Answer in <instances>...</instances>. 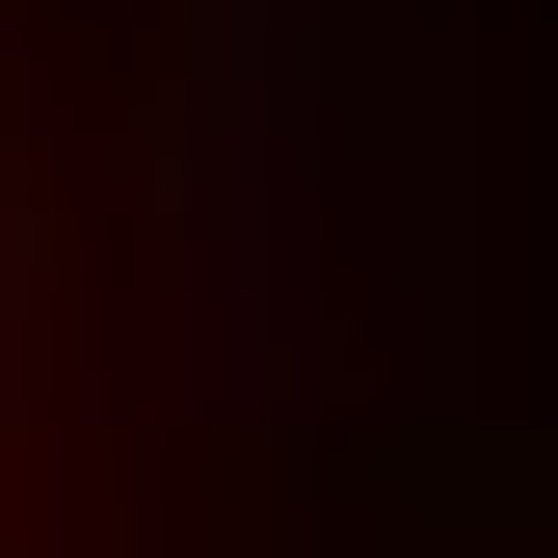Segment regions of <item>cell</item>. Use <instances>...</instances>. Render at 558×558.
I'll return each mask as SVG.
<instances>
[{"label":"cell","instance_id":"6da1fadb","mask_svg":"<svg viewBox=\"0 0 558 558\" xmlns=\"http://www.w3.org/2000/svg\"><path fill=\"white\" fill-rule=\"evenodd\" d=\"M0 319H27V214H0Z\"/></svg>","mask_w":558,"mask_h":558}]
</instances>
